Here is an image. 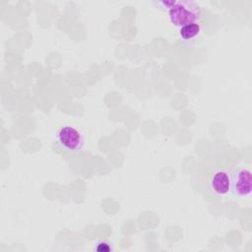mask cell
Instances as JSON below:
<instances>
[{
	"mask_svg": "<svg viewBox=\"0 0 252 252\" xmlns=\"http://www.w3.org/2000/svg\"><path fill=\"white\" fill-rule=\"evenodd\" d=\"M160 5L166 10L169 23L180 29L189 24L198 23L201 17L200 6L191 0H173L161 1Z\"/></svg>",
	"mask_w": 252,
	"mask_h": 252,
	"instance_id": "cell-1",
	"label": "cell"
},
{
	"mask_svg": "<svg viewBox=\"0 0 252 252\" xmlns=\"http://www.w3.org/2000/svg\"><path fill=\"white\" fill-rule=\"evenodd\" d=\"M56 146L68 155L81 153L86 146L84 133L73 125H63L55 132Z\"/></svg>",
	"mask_w": 252,
	"mask_h": 252,
	"instance_id": "cell-2",
	"label": "cell"
},
{
	"mask_svg": "<svg viewBox=\"0 0 252 252\" xmlns=\"http://www.w3.org/2000/svg\"><path fill=\"white\" fill-rule=\"evenodd\" d=\"M252 190L251 170L246 167H238L231 173V190L237 197H247Z\"/></svg>",
	"mask_w": 252,
	"mask_h": 252,
	"instance_id": "cell-3",
	"label": "cell"
},
{
	"mask_svg": "<svg viewBox=\"0 0 252 252\" xmlns=\"http://www.w3.org/2000/svg\"><path fill=\"white\" fill-rule=\"evenodd\" d=\"M211 189L218 196H224L231 190V173L220 169L213 173L209 181Z\"/></svg>",
	"mask_w": 252,
	"mask_h": 252,
	"instance_id": "cell-4",
	"label": "cell"
},
{
	"mask_svg": "<svg viewBox=\"0 0 252 252\" xmlns=\"http://www.w3.org/2000/svg\"><path fill=\"white\" fill-rule=\"evenodd\" d=\"M201 32V26L199 23H193L181 27L179 29V35L184 40H189L196 37Z\"/></svg>",
	"mask_w": 252,
	"mask_h": 252,
	"instance_id": "cell-5",
	"label": "cell"
},
{
	"mask_svg": "<svg viewBox=\"0 0 252 252\" xmlns=\"http://www.w3.org/2000/svg\"><path fill=\"white\" fill-rule=\"evenodd\" d=\"M94 250L96 252H110L113 250V247L109 241L100 239L94 243Z\"/></svg>",
	"mask_w": 252,
	"mask_h": 252,
	"instance_id": "cell-6",
	"label": "cell"
}]
</instances>
